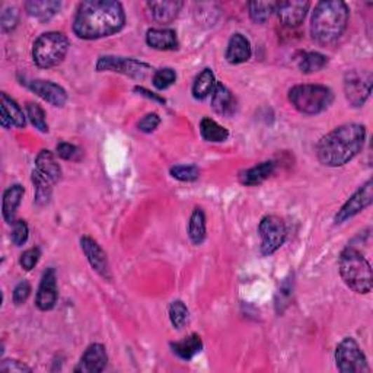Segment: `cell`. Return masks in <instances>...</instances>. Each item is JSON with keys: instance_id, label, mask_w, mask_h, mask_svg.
Segmentation results:
<instances>
[{"instance_id": "cell-1", "label": "cell", "mask_w": 373, "mask_h": 373, "mask_svg": "<svg viewBox=\"0 0 373 373\" xmlns=\"http://www.w3.org/2000/svg\"><path fill=\"white\" fill-rule=\"evenodd\" d=\"M126 25V13L114 0H88L78 6L73 32L82 40H100L120 32Z\"/></svg>"}, {"instance_id": "cell-2", "label": "cell", "mask_w": 373, "mask_h": 373, "mask_svg": "<svg viewBox=\"0 0 373 373\" xmlns=\"http://www.w3.org/2000/svg\"><path fill=\"white\" fill-rule=\"evenodd\" d=\"M366 127L362 124H343L327 133L316 144V156L330 168H339L356 158L365 146Z\"/></svg>"}, {"instance_id": "cell-3", "label": "cell", "mask_w": 373, "mask_h": 373, "mask_svg": "<svg viewBox=\"0 0 373 373\" xmlns=\"http://www.w3.org/2000/svg\"><path fill=\"white\" fill-rule=\"evenodd\" d=\"M350 11L341 0H324L316 4L311 20L312 39L321 46L337 43L348 24Z\"/></svg>"}, {"instance_id": "cell-4", "label": "cell", "mask_w": 373, "mask_h": 373, "mask_svg": "<svg viewBox=\"0 0 373 373\" xmlns=\"http://www.w3.org/2000/svg\"><path fill=\"white\" fill-rule=\"evenodd\" d=\"M339 270L343 282L353 292L367 294L373 287L372 267L365 255L353 245L344 248L339 258Z\"/></svg>"}, {"instance_id": "cell-5", "label": "cell", "mask_w": 373, "mask_h": 373, "mask_svg": "<svg viewBox=\"0 0 373 373\" xmlns=\"http://www.w3.org/2000/svg\"><path fill=\"white\" fill-rule=\"evenodd\" d=\"M289 101L299 113L316 116L331 107L334 92L324 85H296L289 90Z\"/></svg>"}, {"instance_id": "cell-6", "label": "cell", "mask_w": 373, "mask_h": 373, "mask_svg": "<svg viewBox=\"0 0 373 373\" xmlns=\"http://www.w3.org/2000/svg\"><path fill=\"white\" fill-rule=\"evenodd\" d=\"M69 47L70 41L63 32L50 31L41 34L32 46L34 63L41 69L59 66L65 60Z\"/></svg>"}, {"instance_id": "cell-7", "label": "cell", "mask_w": 373, "mask_h": 373, "mask_svg": "<svg viewBox=\"0 0 373 373\" xmlns=\"http://www.w3.org/2000/svg\"><path fill=\"white\" fill-rule=\"evenodd\" d=\"M335 365L341 373H367L370 372L367 359L356 340L344 339L335 350Z\"/></svg>"}, {"instance_id": "cell-8", "label": "cell", "mask_w": 373, "mask_h": 373, "mask_svg": "<svg viewBox=\"0 0 373 373\" xmlns=\"http://www.w3.org/2000/svg\"><path fill=\"white\" fill-rule=\"evenodd\" d=\"M261 245L259 251L264 257L274 254L280 247L285 244L287 236L286 223L282 217L270 215L261 219L258 226Z\"/></svg>"}, {"instance_id": "cell-9", "label": "cell", "mask_w": 373, "mask_h": 373, "mask_svg": "<svg viewBox=\"0 0 373 373\" xmlns=\"http://www.w3.org/2000/svg\"><path fill=\"white\" fill-rule=\"evenodd\" d=\"M98 72H116L126 74V76L143 81L151 73L152 67L144 62L127 57H116V55H102L97 62Z\"/></svg>"}, {"instance_id": "cell-10", "label": "cell", "mask_w": 373, "mask_h": 373, "mask_svg": "<svg viewBox=\"0 0 373 373\" xmlns=\"http://www.w3.org/2000/svg\"><path fill=\"white\" fill-rule=\"evenodd\" d=\"M344 93L353 107H362L372 93V74L369 72H347L344 76Z\"/></svg>"}, {"instance_id": "cell-11", "label": "cell", "mask_w": 373, "mask_h": 373, "mask_svg": "<svg viewBox=\"0 0 373 373\" xmlns=\"http://www.w3.org/2000/svg\"><path fill=\"white\" fill-rule=\"evenodd\" d=\"M372 201H373V182L372 179H367L360 189L343 204V208L339 210L337 215H335L334 219L335 223L341 225V223H344L346 220L354 217L365 209H367Z\"/></svg>"}, {"instance_id": "cell-12", "label": "cell", "mask_w": 373, "mask_h": 373, "mask_svg": "<svg viewBox=\"0 0 373 373\" xmlns=\"http://www.w3.org/2000/svg\"><path fill=\"white\" fill-rule=\"evenodd\" d=\"M59 297V287H57V276H55L54 269H47L43 274L41 283L36 292L35 305L40 311H51L55 304H57Z\"/></svg>"}, {"instance_id": "cell-13", "label": "cell", "mask_w": 373, "mask_h": 373, "mask_svg": "<svg viewBox=\"0 0 373 373\" xmlns=\"http://www.w3.org/2000/svg\"><path fill=\"white\" fill-rule=\"evenodd\" d=\"M81 247L93 270H95L105 280L113 278V276H111V269H109L107 254L95 239L90 236H82Z\"/></svg>"}, {"instance_id": "cell-14", "label": "cell", "mask_w": 373, "mask_h": 373, "mask_svg": "<svg viewBox=\"0 0 373 373\" xmlns=\"http://www.w3.org/2000/svg\"><path fill=\"white\" fill-rule=\"evenodd\" d=\"M309 6L311 4L308 0H286V2L276 4L274 12H277L278 20L286 27L296 28L304 22Z\"/></svg>"}, {"instance_id": "cell-15", "label": "cell", "mask_w": 373, "mask_h": 373, "mask_svg": "<svg viewBox=\"0 0 373 373\" xmlns=\"http://www.w3.org/2000/svg\"><path fill=\"white\" fill-rule=\"evenodd\" d=\"M107 363H108L107 348L100 343H93L82 354L78 366L74 367V372L76 373H100L107 367Z\"/></svg>"}, {"instance_id": "cell-16", "label": "cell", "mask_w": 373, "mask_h": 373, "mask_svg": "<svg viewBox=\"0 0 373 373\" xmlns=\"http://www.w3.org/2000/svg\"><path fill=\"white\" fill-rule=\"evenodd\" d=\"M28 88L36 97H40L43 101L48 102L53 107H63L67 102V92L60 85L51 81H31Z\"/></svg>"}, {"instance_id": "cell-17", "label": "cell", "mask_w": 373, "mask_h": 373, "mask_svg": "<svg viewBox=\"0 0 373 373\" xmlns=\"http://www.w3.org/2000/svg\"><path fill=\"white\" fill-rule=\"evenodd\" d=\"M0 123L5 128H11L12 126L24 128L27 124V116L22 108L5 92L0 93Z\"/></svg>"}, {"instance_id": "cell-18", "label": "cell", "mask_w": 373, "mask_h": 373, "mask_svg": "<svg viewBox=\"0 0 373 373\" xmlns=\"http://www.w3.org/2000/svg\"><path fill=\"white\" fill-rule=\"evenodd\" d=\"M212 107L215 109V113H217L219 116L231 118L236 113L238 105H236V98L231 92V89L223 83L217 82L212 92Z\"/></svg>"}, {"instance_id": "cell-19", "label": "cell", "mask_w": 373, "mask_h": 373, "mask_svg": "<svg viewBox=\"0 0 373 373\" xmlns=\"http://www.w3.org/2000/svg\"><path fill=\"white\" fill-rule=\"evenodd\" d=\"M182 8V2L179 0H154L147 2V9L151 11L152 20L158 24H171L178 16Z\"/></svg>"}, {"instance_id": "cell-20", "label": "cell", "mask_w": 373, "mask_h": 373, "mask_svg": "<svg viewBox=\"0 0 373 373\" xmlns=\"http://www.w3.org/2000/svg\"><path fill=\"white\" fill-rule=\"evenodd\" d=\"M146 43L159 51H170L178 48L177 32L168 28H151L146 32Z\"/></svg>"}, {"instance_id": "cell-21", "label": "cell", "mask_w": 373, "mask_h": 373, "mask_svg": "<svg viewBox=\"0 0 373 373\" xmlns=\"http://www.w3.org/2000/svg\"><path fill=\"white\" fill-rule=\"evenodd\" d=\"M251 44L245 35L233 34L226 48V62L231 65H240L251 59Z\"/></svg>"}, {"instance_id": "cell-22", "label": "cell", "mask_w": 373, "mask_h": 373, "mask_svg": "<svg viewBox=\"0 0 373 373\" xmlns=\"http://www.w3.org/2000/svg\"><path fill=\"white\" fill-rule=\"evenodd\" d=\"M62 2L55 0H29L25 2V11L31 18H35L40 22H48L59 13Z\"/></svg>"}, {"instance_id": "cell-23", "label": "cell", "mask_w": 373, "mask_h": 373, "mask_svg": "<svg viewBox=\"0 0 373 373\" xmlns=\"http://www.w3.org/2000/svg\"><path fill=\"white\" fill-rule=\"evenodd\" d=\"M25 190L21 184H13L4 193L2 201V213L4 219L9 225H13L16 220V210L20 208V204L24 198Z\"/></svg>"}, {"instance_id": "cell-24", "label": "cell", "mask_w": 373, "mask_h": 373, "mask_svg": "<svg viewBox=\"0 0 373 373\" xmlns=\"http://www.w3.org/2000/svg\"><path fill=\"white\" fill-rule=\"evenodd\" d=\"M274 168H276V165L273 161L261 162V163L250 168V170L240 172L239 181H240V184H244L247 186L259 185L273 175Z\"/></svg>"}, {"instance_id": "cell-25", "label": "cell", "mask_w": 373, "mask_h": 373, "mask_svg": "<svg viewBox=\"0 0 373 373\" xmlns=\"http://www.w3.org/2000/svg\"><path fill=\"white\" fill-rule=\"evenodd\" d=\"M35 170L46 175L53 184L62 179V166L50 151H41L35 158Z\"/></svg>"}, {"instance_id": "cell-26", "label": "cell", "mask_w": 373, "mask_h": 373, "mask_svg": "<svg viewBox=\"0 0 373 373\" xmlns=\"http://www.w3.org/2000/svg\"><path fill=\"white\" fill-rule=\"evenodd\" d=\"M171 348L179 359L189 362L203 350V341L198 334H191L182 341L172 343Z\"/></svg>"}, {"instance_id": "cell-27", "label": "cell", "mask_w": 373, "mask_h": 373, "mask_svg": "<svg viewBox=\"0 0 373 373\" xmlns=\"http://www.w3.org/2000/svg\"><path fill=\"white\" fill-rule=\"evenodd\" d=\"M216 78H215V73L212 72V69H204L200 72L198 76L196 78L194 83H193V97L196 100H206L208 97L212 95V92L216 86Z\"/></svg>"}, {"instance_id": "cell-28", "label": "cell", "mask_w": 373, "mask_h": 373, "mask_svg": "<svg viewBox=\"0 0 373 373\" xmlns=\"http://www.w3.org/2000/svg\"><path fill=\"white\" fill-rule=\"evenodd\" d=\"M206 215H204L203 209L196 208L189 222V236L194 245H201L206 239Z\"/></svg>"}, {"instance_id": "cell-29", "label": "cell", "mask_w": 373, "mask_h": 373, "mask_svg": "<svg viewBox=\"0 0 373 373\" xmlns=\"http://www.w3.org/2000/svg\"><path fill=\"white\" fill-rule=\"evenodd\" d=\"M32 184H34V190H35V204L36 206H46L48 204L53 193V182L43 175L40 171L34 170L32 171Z\"/></svg>"}, {"instance_id": "cell-30", "label": "cell", "mask_w": 373, "mask_h": 373, "mask_svg": "<svg viewBox=\"0 0 373 373\" xmlns=\"http://www.w3.org/2000/svg\"><path fill=\"white\" fill-rule=\"evenodd\" d=\"M200 133L201 137L206 140V142H212V143H220V142H225L229 137V132L228 130L217 124L215 120L206 117L203 118L200 123Z\"/></svg>"}, {"instance_id": "cell-31", "label": "cell", "mask_w": 373, "mask_h": 373, "mask_svg": "<svg viewBox=\"0 0 373 373\" xmlns=\"http://www.w3.org/2000/svg\"><path fill=\"white\" fill-rule=\"evenodd\" d=\"M328 65V57L321 53H304L302 57L299 59V69L302 73H313L324 69Z\"/></svg>"}, {"instance_id": "cell-32", "label": "cell", "mask_w": 373, "mask_h": 373, "mask_svg": "<svg viewBox=\"0 0 373 373\" xmlns=\"http://www.w3.org/2000/svg\"><path fill=\"white\" fill-rule=\"evenodd\" d=\"M276 9L274 2H251L248 4V11L251 20L255 24H264L270 20L271 13Z\"/></svg>"}, {"instance_id": "cell-33", "label": "cell", "mask_w": 373, "mask_h": 373, "mask_svg": "<svg viewBox=\"0 0 373 373\" xmlns=\"http://www.w3.org/2000/svg\"><path fill=\"white\" fill-rule=\"evenodd\" d=\"M190 318V311L182 301H174L170 306V320L174 328L182 330Z\"/></svg>"}, {"instance_id": "cell-34", "label": "cell", "mask_w": 373, "mask_h": 373, "mask_svg": "<svg viewBox=\"0 0 373 373\" xmlns=\"http://www.w3.org/2000/svg\"><path fill=\"white\" fill-rule=\"evenodd\" d=\"M27 117L31 121V124L39 130L41 133H47L48 132V124L46 120V113L44 109L39 105V104H34V102H28L27 104Z\"/></svg>"}, {"instance_id": "cell-35", "label": "cell", "mask_w": 373, "mask_h": 373, "mask_svg": "<svg viewBox=\"0 0 373 373\" xmlns=\"http://www.w3.org/2000/svg\"><path fill=\"white\" fill-rule=\"evenodd\" d=\"M171 175L182 182H193L200 178V170L196 165H175L171 168Z\"/></svg>"}, {"instance_id": "cell-36", "label": "cell", "mask_w": 373, "mask_h": 373, "mask_svg": "<svg viewBox=\"0 0 373 373\" xmlns=\"http://www.w3.org/2000/svg\"><path fill=\"white\" fill-rule=\"evenodd\" d=\"M177 81V73L174 69L171 67H163V69H159L154 73V78H152V82H154V86L158 89V90H165L170 86H172Z\"/></svg>"}, {"instance_id": "cell-37", "label": "cell", "mask_w": 373, "mask_h": 373, "mask_svg": "<svg viewBox=\"0 0 373 373\" xmlns=\"http://www.w3.org/2000/svg\"><path fill=\"white\" fill-rule=\"evenodd\" d=\"M28 238H29V228L27 225V222L22 219H16L12 225V235H11L13 245L22 247L24 244H27Z\"/></svg>"}, {"instance_id": "cell-38", "label": "cell", "mask_w": 373, "mask_h": 373, "mask_svg": "<svg viewBox=\"0 0 373 373\" xmlns=\"http://www.w3.org/2000/svg\"><path fill=\"white\" fill-rule=\"evenodd\" d=\"M18 22H20V12H18L16 8H8L2 12V16H0V25H2L4 32L13 31Z\"/></svg>"}, {"instance_id": "cell-39", "label": "cell", "mask_w": 373, "mask_h": 373, "mask_svg": "<svg viewBox=\"0 0 373 373\" xmlns=\"http://www.w3.org/2000/svg\"><path fill=\"white\" fill-rule=\"evenodd\" d=\"M40 257H41V251L40 248H29L27 250L21 258H20V264L24 270L27 271H31L36 264H39L40 261Z\"/></svg>"}, {"instance_id": "cell-40", "label": "cell", "mask_w": 373, "mask_h": 373, "mask_svg": "<svg viewBox=\"0 0 373 373\" xmlns=\"http://www.w3.org/2000/svg\"><path fill=\"white\" fill-rule=\"evenodd\" d=\"M31 294V285L27 282V280H22L16 285V287L13 289V294H12V299L15 305H22L27 302V299Z\"/></svg>"}, {"instance_id": "cell-41", "label": "cell", "mask_w": 373, "mask_h": 373, "mask_svg": "<svg viewBox=\"0 0 373 373\" xmlns=\"http://www.w3.org/2000/svg\"><path fill=\"white\" fill-rule=\"evenodd\" d=\"M161 124V117L156 113H149L139 121V130L142 133H154Z\"/></svg>"}, {"instance_id": "cell-42", "label": "cell", "mask_w": 373, "mask_h": 373, "mask_svg": "<svg viewBox=\"0 0 373 373\" xmlns=\"http://www.w3.org/2000/svg\"><path fill=\"white\" fill-rule=\"evenodd\" d=\"M290 296H292V285H290L289 278H287L286 282L282 286H280L278 293H277V301H276L277 312H282L283 311V306L287 305Z\"/></svg>"}, {"instance_id": "cell-43", "label": "cell", "mask_w": 373, "mask_h": 373, "mask_svg": "<svg viewBox=\"0 0 373 373\" xmlns=\"http://www.w3.org/2000/svg\"><path fill=\"white\" fill-rule=\"evenodd\" d=\"M0 370L2 372H12V373H31L32 369L28 367L25 363L20 362V360H12V359H6L2 363H0Z\"/></svg>"}, {"instance_id": "cell-44", "label": "cell", "mask_w": 373, "mask_h": 373, "mask_svg": "<svg viewBox=\"0 0 373 373\" xmlns=\"http://www.w3.org/2000/svg\"><path fill=\"white\" fill-rule=\"evenodd\" d=\"M55 151H57V156L60 159H65V161H69V159H73L74 156H76L78 154V147L72 144V143H67V142H62L57 144V147H55Z\"/></svg>"}, {"instance_id": "cell-45", "label": "cell", "mask_w": 373, "mask_h": 373, "mask_svg": "<svg viewBox=\"0 0 373 373\" xmlns=\"http://www.w3.org/2000/svg\"><path fill=\"white\" fill-rule=\"evenodd\" d=\"M136 92H139L140 95H144V97H147V98H151V100H155V101H158V102L165 104V100H163V98H161V97H158V95H152V92H149V90L144 89V88H136Z\"/></svg>"}]
</instances>
